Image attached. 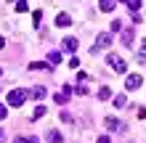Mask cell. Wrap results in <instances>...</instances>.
I'll return each instance as SVG.
<instances>
[{
  "label": "cell",
  "instance_id": "ac0fdd59",
  "mask_svg": "<svg viewBox=\"0 0 146 143\" xmlns=\"http://www.w3.org/2000/svg\"><path fill=\"white\" fill-rule=\"evenodd\" d=\"M42 114H45V106H37V109H35V114H32V119H40Z\"/></svg>",
  "mask_w": 146,
  "mask_h": 143
},
{
  "label": "cell",
  "instance_id": "7402d4cb",
  "mask_svg": "<svg viewBox=\"0 0 146 143\" xmlns=\"http://www.w3.org/2000/svg\"><path fill=\"white\" fill-rule=\"evenodd\" d=\"M32 69H50V66L45 61H35V64H32Z\"/></svg>",
  "mask_w": 146,
  "mask_h": 143
},
{
  "label": "cell",
  "instance_id": "7c38bea8",
  "mask_svg": "<svg viewBox=\"0 0 146 143\" xmlns=\"http://www.w3.org/2000/svg\"><path fill=\"white\" fill-rule=\"evenodd\" d=\"M48 64H61V53H58V50H50L48 53Z\"/></svg>",
  "mask_w": 146,
  "mask_h": 143
},
{
  "label": "cell",
  "instance_id": "ffe728a7",
  "mask_svg": "<svg viewBox=\"0 0 146 143\" xmlns=\"http://www.w3.org/2000/svg\"><path fill=\"white\" fill-rule=\"evenodd\" d=\"M16 11H19V13L27 11V0H19V3H16Z\"/></svg>",
  "mask_w": 146,
  "mask_h": 143
},
{
  "label": "cell",
  "instance_id": "5b68a950",
  "mask_svg": "<svg viewBox=\"0 0 146 143\" xmlns=\"http://www.w3.org/2000/svg\"><path fill=\"white\" fill-rule=\"evenodd\" d=\"M104 125H106V127H109L111 132H119V130H125V125H122V122H117L114 117H106V119H104Z\"/></svg>",
  "mask_w": 146,
  "mask_h": 143
},
{
  "label": "cell",
  "instance_id": "f1b7e54d",
  "mask_svg": "<svg viewBox=\"0 0 146 143\" xmlns=\"http://www.w3.org/2000/svg\"><path fill=\"white\" fill-rule=\"evenodd\" d=\"M29 143H40V140H37V138H29Z\"/></svg>",
  "mask_w": 146,
  "mask_h": 143
},
{
  "label": "cell",
  "instance_id": "484cf974",
  "mask_svg": "<svg viewBox=\"0 0 146 143\" xmlns=\"http://www.w3.org/2000/svg\"><path fill=\"white\" fill-rule=\"evenodd\" d=\"M98 143H109V138L106 135H98Z\"/></svg>",
  "mask_w": 146,
  "mask_h": 143
},
{
  "label": "cell",
  "instance_id": "8fae6325",
  "mask_svg": "<svg viewBox=\"0 0 146 143\" xmlns=\"http://www.w3.org/2000/svg\"><path fill=\"white\" fill-rule=\"evenodd\" d=\"M29 96H32V98H37V101H40V98H45V88H40V85H37V88H32V90H29Z\"/></svg>",
  "mask_w": 146,
  "mask_h": 143
},
{
  "label": "cell",
  "instance_id": "d4e9b609",
  "mask_svg": "<svg viewBox=\"0 0 146 143\" xmlns=\"http://www.w3.org/2000/svg\"><path fill=\"white\" fill-rule=\"evenodd\" d=\"M13 143H29V138H13Z\"/></svg>",
  "mask_w": 146,
  "mask_h": 143
},
{
  "label": "cell",
  "instance_id": "277c9868",
  "mask_svg": "<svg viewBox=\"0 0 146 143\" xmlns=\"http://www.w3.org/2000/svg\"><path fill=\"white\" fill-rule=\"evenodd\" d=\"M143 85V77H141V74H127V80H125V88L127 90H138Z\"/></svg>",
  "mask_w": 146,
  "mask_h": 143
},
{
  "label": "cell",
  "instance_id": "5bb4252c",
  "mask_svg": "<svg viewBox=\"0 0 146 143\" xmlns=\"http://www.w3.org/2000/svg\"><path fill=\"white\" fill-rule=\"evenodd\" d=\"M48 140H50V143H64L61 132H56V130H50V132H48Z\"/></svg>",
  "mask_w": 146,
  "mask_h": 143
},
{
  "label": "cell",
  "instance_id": "3957f363",
  "mask_svg": "<svg viewBox=\"0 0 146 143\" xmlns=\"http://www.w3.org/2000/svg\"><path fill=\"white\" fill-rule=\"evenodd\" d=\"M109 45H111V35H109V32H101V35L96 37V48H93V53H98L101 48H109Z\"/></svg>",
  "mask_w": 146,
  "mask_h": 143
},
{
  "label": "cell",
  "instance_id": "9a60e30c",
  "mask_svg": "<svg viewBox=\"0 0 146 143\" xmlns=\"http://www.w3.org/2000/svg\"><path fill=\"white\" fill-rule=\"evenodd\" d=\"M111 32H122V21H119V19H114L109 24V35H111Z\"/></svg>",
  "mask_w": 146,
  "mask_h": 143
},
{
  "label": "cell",
  "instance_id": "cb8c5ba5",
  "mask_svg": "<svg viewBox=\"0 0 146 143\" xmlns=\"http://www.w3.org/2000/svg\"><path fill=\"white\" fill-rule=\"evenodd\" d=\"M138 119H146V109L143 106H138Z\"/></svg>",
  "mask_w": 146,
  "mask_h": 143
},
{
  "label": "cell",
  "instance_id": "d6986e66",
  "mask_svg": "<svg viewBox=\"0 0 146 143\" xmlns=\"http://www.w3.org/2000/svg\"><path fill=\"white\" fill-rule=\"evenodd\" d=\"M40 19H42V11H35V13H32V24H35V27L40 24Z\"/></svg>",
  "mask_w": 146,
  "mask_h": 143
},
{
  "label": "cell",
  "instance_id": "52a82bcc",
  "mask_svg": "<svg viewBox=\"0 0 146 143\" xmlns=\"http://www.w3.org/2000/svg\"><path fill=\"white\" fill-rule=\"evenodd\" d=\"M69 24H72L69 13H58V16H56V27H61V29H64V27H69Z\"/></svg>",
  "mask_w": 146,
  "mask_h": 143
},
{
  "label": "cell",
  "instance_id": "4316f807",
  "mask_svg": "<svg viewBox=\"0 0 146 143\" xmlns=\"http://www.w3.org/2000/svg\"><path fill=\"white\" fill-rule=\"evenodd\" d=\"M0 143H5V132H3V127H0Z\"/></svg>",
  "mask_w": 146,
  "mask_h": 143
},
{
  "label": "cell",
  "instance_id": "f546056e",
  "mask_svg": "<svg viewBox=\"0 0 146 143\" xmlns=\"http://www.w3.org/2000/svg\"><path fill=\"white\" fill-rule=\"evenodd\" d=\"M0 74H3V69H0Z\"/></svg>",
  "mask_w": 146,
  "mask_h": 143
},
{
  "label": "cell",
  "instance_id": "6da1fadb",
  "mask_svg": "<svg viewBox=\"0 0 146 143\" xmlns=\"http://www.w3.org/2000/svg\"><path fill=\"white\" fill-rule=\"evenodd\" d=\"M24 101H27V90H21V88H13L11 93H8V103H11V106H21Z\"/></svg>",
  "mask_w": 146,
  "mask_h": 143
},
{
  "label": "cell",
  "instance_id": "ba28073f",
  "mask_svg": "<svg viewBox=\"0 0 146 143\" xmlns=\"http://www.w3.org/2000/svg\"><path fill=\"white\" fill-rule=\"evenodd\" d=\"M133 43V27H122V45Z\"/></svg>",
  "mask_w": 146,
  "mask_h": 143
},
{
  "label": "cell",
  "instance_id": "9c48e42d",
  "mask_svg": "<svg viewBox=\"0 0 146 143\" xmlns=\"http://www.w3.org/2000/svg\"><path fill=\"white\" fill-rule=\"evenodd\" d=\"M64 50H69V53H72V50H77V37H66V40H64Z\"/></svg>",
  "mask_w": 146,
  "mask_h": 143
},
{
  "label": "cell",
  "instance_id": "7a4b0ae2",
  "mask_svg": "<svg viewBox=\"0 0 146 143\" xmlns=\"http://www.w3.org/2000/svg\"><path fill=\"white\" fill-rule=\"evenodd\" d=\"M106 61L111 64V69H114L117 74H125V72H127V64H125V61H122V58H119V56L109 53V58H106Z\"/></svg>",
  "mask_w": 146,
  "mask_h": 143
},
{
  "label": "cell",
  "instance_id": "4fadbf2b",
  "mask_svg": "<svg viewBox=\"0 0 146 143\" xmlns=\"http://www.w3.org/2000/svg\"><path fill=\"white\" fill-rule=\"evenodd\" d=\"M138 64H141V66H146V40L141 43V50H138Z\"/></svg>",
  "mask_w": 146,
  "mask_h": 143
},
{
  "label": "cell",
  "instance_id": "8992f818",
  "mask_svg": "<svg viewBox=\"0 0 146 143\" xmlns=\"http://www.w3.org/2000/svg\"><path fill=\"white\" fill-rule=\"evenodd\" d=\"M69 96H72V88H69V85H64V90H61V93H56L53 98H56V103H61V106H64L66 101H69Z\"/></svg>",
  "mask_w": 146,
  "mask_h": 143
},
{
  "label": "cell",
  "instance_id": "603a6c76",
  "mask_svg": "<svg viewBox=\"0 0 146 143\" xmlns=\"http://www.w3.org/2000/svg\"><path fill=\"white\" fill-rule=\"evenodd\" d=\"M5 117H8V106L0 103V119H5Z\"/></svg>",
  "mask_w": 146,
  "mask_h": 143
},
{
  "label": "cell",
  "instance_id": "e0dca14e",
  "mask_svg": "<svg viewBox=\"0 0 146 143\" xmlns=\"http://www.w3.org/2000/svg\"><path fill=\"white\" fill-rule=\"evenodd\" d=\"M125 103H127V98H125V96H114V106H117V109H122Z\"/></svg>",
  "mask_w": 146,
  "mask_h": 143
},
{
  "label": "cell",
  "instance_id": "83f0119b",
  "mask_svg": "<svg viewBox=\"0 0 146 143\" xmlns=\"http://www.w3.org/2000/svg\"><path fill=\"white\" fill-rule=\"evenodd\" d=\"M3 48H5V40H3V37H0V50H3Z\"/></svg>",
  "mask_w": 146,
  "mask_h": 143
},
{
  "label": "cell",
  "instance_id": "2e32d148",
  "mask_svg": "<svg viewBox=\"0 0 146 143\" xmlns=\"http://www.w3.org/2000/svg\"><path fill=\"white\" fill-rule=\"evenodd\" d=\"M106 98H111V90L109 88H101L98 90V101H106Z\"/></svg>",
  "mask_w": 146,
  "mask_h": 143
},
{
  "label": "cell",
  "instance_id": "30bf717a",
  "mask_svg": "<svg viewBox=\"0 0 146 143\" xmlns=\"http://www.w3.org/2000/svg\"><path fill=\"white\" fill-rule=\"evenodd\" d=\"M114 5H117L114 0H101V3H98V8H101V11H106V13H109V11H114Z\"/></svg>",
  "mask_w": 146,
  "mask_h": 143
},
{
  "label": "cell",
  "instance_id": "44dd1931",
  "mask_svg": "<svg viewBox=\"0 0 146 143\" xmlns=\"http://www.w3.org/2000/svg\"><path fill=\"white\" fill-rule=\"evenodd\" d=\"M127 5H130V11H138V8H141V0H127Z\"/></svg>",
  "mask_w": 146,
  "mask_h": 143
}]
</instances>
